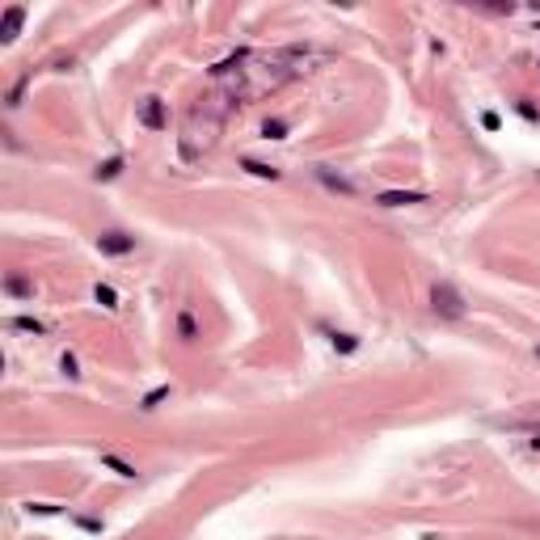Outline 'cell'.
<instances>
[{
  "label": "cell",
  "mask_w": 540,
  "mask_h": 540,
  "mask_svg": "<svg viewBox=\"0 0 540 540\" xmlns=\"http://www.w3.org/2000/svg\"><path fill=\"white\" fill-rule=\"evenodd\" d=\"M431 313H435V317H444V321H460V317L469 313V300L460 296V287H456V283L439 279V283L431 287Z\"/></svg>",
  "instance_id": "cell-1"
},
{
  "label": "cell",
  "mask_w": 540,
  "mask_h": 540,
  "mask_svg": "<svg viewBox=\"0 0 540 540\" xmlns=\"http://www.w3.org/2000/svg\"><path fill=\"white\" fill-rule=\"evenodd\" d=\"M93 245H97L101 258H127V253L139 249V241H135L127 228H101V232L93 237Z\"/></svg>",
  "instance_id": "cell-2"
},
{
  "label": "cell",
  "mask_w": 540,
  "mask_h": 540,
  "mask_svg": "<svg viewBox=\"0 0 540 540\" xmlns=\"http://www.w3.org/2000/svg\"><path fill=\"white\" fill-rule=\"evenodd\" d=\"M135 118H139V127H148V131H165V127H169V106H165V97L148 93V97L135 106Z\"/></svg>",
  "instance_id": "cell-3"
},
{
  "label": "cell",
  "mask_w": 540,
  "mask_h": 540,
  "mask_svg": "<svg viewBox=\"0 0 540 540\" xmlns=\"http://www.w3.org/2000/svg\"><path fill=\"white\" fill-rule=\"evenodd\" d=\"M21 21H25V4H8V8H4V17H0V42H4V46H8V42H17Z\"/></svg>",
  "instance_id": "cell-4"
},
{
  "label": "cell",
  "mask_w": 540,
  "mask_h": 540,
  "mask_svg": "<svg viewBox=\"0 0 540 540\" xmlns=\"http://www.w3.org/2000/svg\"><path fill=\"white\" fill-rule=\"evenodd\" d=\"M414 203H427V190H380L376 194V207H414Z\"/></svg>",
  "instance_id": "cell-5"
},
{
  "label": "cell",
  "mask_w": 540,
  "mask_h": 540,
  "mask_svg": "<svg viewBox=\"0 0 540 540\" xmlns=\"http://www.w3.org/2000/svg\"><path fill=\"white\" fill-rule=\"evenodd\" d=\"M4 296H13V300H34V279H25L21 270H8V275H4Z\"/></svg>",
  "instance_id": "cell-6"
},
{
  "label": "cell",
  "mask_w": 540,
  "mask_h": 540,
  "mask_svg": "<svg viewBox=\"0 0 540 540\" xmlns=\"http://www.w3.org/2000/svg\"><path fill=\"white\" fill-rule=\"evenodd\" d=\"M123 169H127V156H123V152H114V156H106V161H97V165H93V182H114Z\"/></svg>",
  "instance_id": "cell-7"
},
{
  "label": "cell",
  "mask_w": 540,
  "mask_h": 540,
  "mask_svg": "<svg viewBox=\"0 0 540 540\" xmlns=\"http://www.w3.org/2000/svg\"><path fill=\"white\" fill-rule=\"evenodd\" d=\"M313 173H317V182H325L329 190H338V194H355V182H346V177L334 173L329 165H313Z\"/></svg>",
  "instance_id": "cell-8"
},
{
  "label": "cell",
  "mask_w": 540,
  "mask_h": 540,
  "mask_svg": "<svg viewBox=\"0 0 540 540\" xmlns=\"http://www.w3.org/2000/svg\"><path fill=\"white\" fill-rule=\"evenodd\" d=\"M241 169H245L249 177H262V182H279V177H283V169H275V165H266V161H253V156H241Z\"/></svg>",
  "instance_id": "cell-9"
},
{
  "label": "cell",
  "mask_w": 540,
  "mask_h": 540,
  "mask_svg": "<svg viewBox=\"0 0 540 540\" xmlns=\"http://www.w3.org/2000/svg\"><path fill=\"white\" fill-rule=\"evenodd\" d=\"M177 338H182V342H199V321H194V308H182V313H177Z\"/></svg>",
  "instance_id": "cell-10"
},
{
  "label": "cell",
  "mask_w": 540,
  "mask_h": 540,
  "mask_svg": "<svg viewBox=\"0 0 540 540\" xmlns=\"http://www.w3.org/2000/svg\"><path fill=\"white\" fill-rule=\"evenodd\" d=\"M329 334V346L338 351V355H355L359 351V338L355 334H346V329H325Z\"/></svg>",
  "instance_id": "cell-11"
},
{
  "label": "cell",
  "mask_w": 540,
  "mask_h": 540,
  "mask_svg": "<svg viewBox=\"0 0 540 540\" xmlns=\"http://www.w3.org/2000/svg\"><path fill=\"white\" fill-rule=\"evenodd\" d=\"M173 397V384H156L152 393H144V401H139V414H152V410H161V401H169Z\"/></svg>",
  "instance_id": "cell-12"
},
{
  "label": "cell",
  "mask_w": 540,
  "mask_h": 540,
  "mask_svg": "<svg viewBox=\"0 0 540 540\" xmlns=\"http://www.w3.org/2000/svg\"><path fill=\"white\" fill-rule=\"evenodd\" d=\"M101 465H106V469H114V473H118V477H127V482H135V477H139V469H135V465H127V460H123V456H114V452H101Z\"/></svg>",
  "instance_id": "cell-13"
},
{
  "label": "cell",
  "mask_w": 540,
  "mask_h": 540,
  "mask_svg": "<svg viewBox=\"0 0 540 540\" xmlns=\"http://www.w3.org/2000/svg\"><path fill=\"white\" fill-rule=\"evenodd\" d=\"M287 131H291L287 118H266L262 123V139H287Z\"/></svg>",
  "instance_id": "cell-14"
},
{
  "label": "cell",
  "mask_w": 540,
  "mask_h": 540,
  "mask_svg": "<svg viewBox=\"0 0 540 540\" xmlns=\"http://www.w3.org/2000/svg\"><path fill=\"white\" fill-rule=\"evenodd\" d=\"M8 329H21V334H46V321H38V317H13Z\"/></svg>",
  "instance_id": "cell-15"
},
{
  "label": "cell",
  "mask_w": 540,
  "mask_h": 540,
  "mask_svg": "<svg viewBox=\"0 0 540 540\" xmlns=\"http://www.w3.org/2000/svg\"><path fill=\"white\" fill-rule=\"evenodd\" d=\"M93 300H97L101 308H118V291H114L110 283H97V287H93Z\"/></svg>",
  "instance_id": "cell-16"
},
{
  "label": "cell",
  "mask_w": 540,
  "mask_h": 540,
  "mask_svg": "<svg viewBox=\"0 0 540 540\" xmlns=\"http://www.w3.org/2000/svg\"><path fill=\"white\" fill-rule=\"evenodd\" d=\"M59 372H63L68 380H80V363H76V355H72V351H63V355H59Z\"/></svg>",
  "instance_id": "cell-17"
},
{
  "label": "cell",
  "mask_w": 540,
  "mask_h": 540,
  "mask_svg": "<svg viewBox=\"0 0 540 540\" xmlns=\"http://www.w3.org/2000/svg\"><path fill=\"white\" fill-rule=\"evenodd\" d=\"M25 511L30 515H59L63 507H55V503H25Z\"/></svg>",
  "instance_id": "cell-18"
},
{
  "label": "cell",
  "mask_w": 540,
  "mask_h": 540,
  "mask_svg": "<svg viewBox=\"0 0 540 540\" xmlns=\"http://www.w3.org/2000/svg\"><path fill=\"white\" fill-rule=\"evenodd\" d=\"M515 110H520V114H524L528 123H536V118H540V114H536V106H532L528 97H520V101H515Z\"/></svg>",
  "instance_id": "cell-19"
},
{
  "label": "cell",
  "mask_w": 540,
  "mask_h": 540,
  "mask_svg": "<svg viewBox=\"0 0 540 540\" xmlns=\"http://www.w3.org/2000/svg\"><path fill=\"white\" fill-rule=\"evenodd\" d=\"M482 127H486V131H498V127H503V118H498L494 110H486V114H482Z\"/></svg>",
  "instance_id": "cell-20"
},
{
  "label": "cell",
  "mask_w": 540,
  "mask_h": 540,
  "mask_svg": "<svg viewBox=\"0 0 540 540\" xmlns=\"http://www.w3.org/2000/svg\"><path fill=\"white\" fill-rule=\"evenodd\" d=\"M528 448H532V452H540V435H532V439H528Z\"/></svg>",
  "instance_id": "cell-21"
},
{
  "label": "cell",
  "mask_w": 540,
  "mask_h": 540,
  "mask_svg": "<svg viewBox=\"0 0 540 540\" xmlns=\"http://www.w3.org/2000/svg\"><path fill=\"white\" fill-rule=\"evenodd\" d=\"M536 359H540V346H536Z\"/></svg>",
  "instance_id": "cell-22"
}]
</instances>
